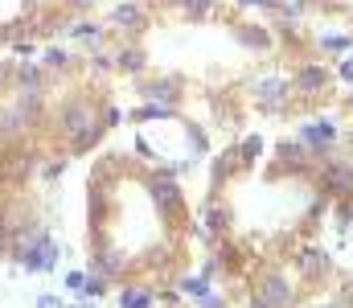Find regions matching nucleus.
<instances>
[{
    "label": "nucleus",
    "instance_id": "f257e3e1",
    "mask_svg": "<svg viewBox=\"0 0 353 308\" xmlns=\"http://www.w3.org/2000/svg\"><path fill=\"white\" fill-rule=\"evenodd\" d=\"M107 0H0V50H33L70 33Z\"/></svg>",
    "mask_w": 353,
    "mask_h": 308
},
{
    "label": "nucleus",
    "instance_id": "f03ea898",
    "mask_svg": "<svg viewBox=\"0 0 353 308\" xmlns=\"http://www.w3.org/2000/svg\"><path fill=\"white\" fill-rule=\"evenodd\" d=\"M251 103H255L259 111H267V115L288 111V103H292V79H283V74H275V70L255 74V79H251Z\"/></svg>",
    "mask_w": 353,
    "mask_h": 308
},
{
    "label": "nucleus",
    "instance_id": "7ed1b4c3",
    "mask_svg": "<svg viewBox=\"0 0 353 308\" xmlns=\"http://www.w3.org/2000/svg\"><path fill=\"white\" fill-rule=\"evenodd\" d=\"M251 292L263 300L267 308H292V280L279 271V267H259L255 276H251Z\"/></svg>",
    "mask_w": 353,
    "mask_h": 308
},
{
    "label": "nucleus",
    "instance_id": "20e7f679",
    "mask_svg": "<svg viewBox=\"0 0 353 308\" xmlns=\"http://www.w3.org/2000/svg\"><path fill=\"white\" fill-rule=\"evenodd\" d=\"M312 152L300 144V140H279L275 144V177H296V181H304V177H312Z\"/></svg>",
    "mask_w": 353,
    "mask_h": 308
},
{
    "label": "nucleus",
    "instance_id": "39448f33",
    "mask_svg": "<svg viewBox=\"0 0 353 308\" xmlns=\"http://www.w3.org/2000/svg\"><path fill=\"white\" fill-rule=\"evenodd\" d=\"M312 181L325 198H350L353 194V165L350 161H325L312 169Z\"/></svg>",
    "mask_w": 353,
    "mask_h": 308
},
{
    "label": "nucleus",
    "instance_id": "423d86ee",
    "mask_svg": "<svg viewBox=\"0 0 353 308\" xmlns=\"http://www.w3.org/2000/svg\"><path fill=\"white\" fill-rule=\"evenodd\" d=\"M308 152H316V156H329L337 144H341V132H337V123L333 119H308V123H300V136H296Z\"/></svg>",
    "mask_w": 353,
    "mask_h": 308
},
{
    "label": "nucleus",
    "instance_id": "0eeeda50",
    "mask_svg": "<svg viewBox=\"0 0 353 308\" xmlns=\"http://www.w3.org/2000/svg\"><path fill=\"white\" fill-rule=\"evenodd\" d=\"M329 87V70L325 66H316V62H308V66H296V74H292V95H321Z\"/></svg>",
    "mask_w": 353,
    "mask_h": 308
},
{
    "label": "nucleus",
    "instance_id": "6e6552de",
    "mask_svg": "<svg viewBox=\"0 0 353 308\" xmlns=\"http://www.w3.org/2000/svg\"><path fill=\"white\" fill-rule=\"evenodd\" d=\"M296 263H300V271H304L308 280H312V276L321 280V276L329 271V255H325L321 247H300V255H296Z\"/></svg>",
    "mask_w": 353,
    "mask_h": 308
},
{
    "label": "nucleus",
    "instance_id": "1a4fd4ad",
    "mask_svg": "<svg viewBox=\"0 0 353 308\" xmlns=\"http://www.w3.org/2000/svg\"><path fill=\"white\" fill-rule=\"evenodd\" d=\"M119 308H157L152 288H119Z\"/></svg>",
    "mask_w": 353,
    "mask_h": 308
},
{
    "label": "nucleus",
    "instance_id": "9d476101",
    "mask_svg": "<svg viewBox=\"0 0 353 308\" xmlns=\"http://www.w3.org/2000/svg\"><path fill=\"white\" fill-rule=\"evenodd\" d=\"M66 292L74 296V300H83V288H87V267H74V271H66Z\"/></svg>",
    "mask_w": 353,
    "mask_h": 308
},
{
    "label": "nucleus",
    "instance_id": "9b49d317",
    "mask_svg": "<svg viewBox=\"0 0 353 308\" xmlns=\"http://www.w3.org/2000/svg\"><path fill=\"white\" fill-rule=\"evenodd\" d=\"M350 33H333V37H321V50H333V54H341V50H345V54H350Z\"/></svg>",
    "mask_w": 353,
    "mask_h": 308
},
{
    "label": "nucleus",
    "instance_id": "f8f14e48",
    "mask_svg": "<svg viewBox=\"0 0 353 308\" xmlns=\"http://www.w3.org/2000/svg\"><path fill=\"white\" fill-rule=\"evenodd\" d=\"M33 308H66V300H62V296H54V292H41Z\"/></svg>",
    "mask_w": 353,
    "mask_h": 308
},
{
    "label": "nucleus",
    "instance_id": "ddd939ff",
    "mask_svg": "<svg viewBox=\"0 0 353 308\" xmlns=\"http://www.w3.org/2000/svg\"><path fill=\"white\" fill-rule=\"evenodd\" d=\"M201 308H226V300H222V296H218V292L210 288V292L201 296Z\"/></svg>",
    "mask_w": 353,
    "mask_h": 308
},
{
    "label": "nucleus",
    "instance_id": "4468645a",
    "mask_svg": "<svg viewBox=\"0 0 353 308\" xmlns=\"http://www.w3.org/2000/svg\"><path fill=\"white\" fill-rule=\"evenodd\" d=\"M337 79H341V83H353V62H350V58L337 66Z\"/></svg>",
    "mask_w": 353,
    "mask_h": 308
},
{
    "label": "nucleus",
    "instance_id": "2eb2a0df",
    "mask_svg": "<svg viewBox=\"0 0 353 308\" xmlns=\"http://www.w3.org/2000/svg\"><path fill=\"white\" fill-rule=\"evenodd\" d=\"M243 308H267V305L255 296V292H247V296H243Z\"/></svg>",
    "mask_w": 353,
    "mask_h": 308
},
{
    "label": "nucleus",
    "instance_id": "dca6fc26",
    "mask_svg": "<svg viewBox=\"0 0 353 308\" xmlns=\"http://www.w3.org/2000/svg\"><path fill=\"white\" fill-rule=\"evenodd\" d=\"M66 308H90V300H74V305H66Z\"/></svg>",
    "mask_w": 353,
    "mask_h": 308
},
{
    "label": "nucleus",
    "instance_id": "f3484780",
    "mask_svg": "<svg viewBox=\"0 0 353 308\" xmlns=\"http://www.w3.org/2000/svg\"><path fill=\"white\" fill-rule=\"evenodd\" d=\"M345 140H350V148H353V127H350V136H345Z\"/></svg>",
    "mask_w": 353,
    "mask_h": 308
},
{
    "label": "nucleus",
    "instance_id": "a211bd4d",
    "mask_svg": "<svg viewBox=\"0 0 353 308\" xmlns=\"http://www.w3.org/2000/svg\"><path fill=\"white\" fill-rule=\"evenodd\" d=\"M321 308H341V305H321Z\"/></svg>",
    "mask_w": 353,
    "mask_h": 308
},
{
    "label": "nucleus",
    "instance_id": "6ab92c4d",
    "mask_svg": "<svg viewBox=\"0 0 353 308\" xmlns=\"http://www.w3.org/2000/svg\"><path fill=\"white\" fill-rule=\"evenodd\" d=\"M345 103H350V111H353V95H350V99H345Z\"/></svg>",
    "mask_w": 353,
    "mask_h": 308
}]
</instances>
